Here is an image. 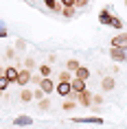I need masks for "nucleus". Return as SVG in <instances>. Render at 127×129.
Instances as JSON below:
<instances>
[{"label": "nucleus", "mask_w": 127, "mask_h": 129, "mask_svg": "<svg viewBox=\"0 0 127 129\" xmlns=\"http://www.w3.org/2000/svg\"><path fill=\"white\" fill-rule=\"evenodd\" d=\"M110 57H112V61H116V63H125L127 61V53L120 50V48H110Z\"/></svg>", "instance_id": "obj_3"}, {"label": "nucleus", "mask_w": 127, "mask_h": 129, "mask_svg": "<svg viewBox=\"0 0 127 129\" xmlns=\"http://www.w3.org/2000/svg\"><path fill=\"white\" fill-rule=\"evenodd\" d=\"M44 5H46L50 11H53V9H57V0H44Z\"/></svg>", "instance_id": "obj_22"}, {"label": "nucleus", "mask_w": 127, "mask_h": 129, "mask_svg": "<svg viewBox=\"0 0 127 129\" xmlns=\"http://www.w3.org/2000/svg\"><path fill=\"white\" fill-rule=\"evenodd\" d=\"M74 79H79V81H88L90 79V70L86 66H79V70L74 72Z\"/></svg>", "instance_id": "obj_12"}, {"label": "nucleus", "mask_w": 127, "mask_h": 129, "mask_svg": "<svg viewBox=\"0 0 127 129\" xmlns=\"http://www.w3.org/2000/svg\"><path fill=\"white\" fill-rule=\"evenodd\" d=\"M88 5V0H74V9H81V7H86Z\"/></svg>", "instance_id": "obj_27"}, {"label": "nucleus", "mask_w": 127, "mask_h": 129, "mask_svg": "<svg viewBox=\"0 0 127 129\" xmlns=\"http://www.w3.org/2000/svg\"><path fill=\"white\" fill-rule=\"evenodd\" d=\"M125 5H127V0H125Z\"/></svg>", "instance_id": "obj_32"}, {"label": "nucleus", "mask_w": 127, "mask_h": 129, "mask_svg": "<svg viewBox=\"0 0 127 129\" xmlns=\"http://www.w3.org/2000/svg\"><path fill=\"white\" fill-rule=\"evenodd\" d=\"M79 66H81V63H79L77 59H68V61H66V70H68V72H77Z\"/></svg>", "instance_id": "obj_14"}, {"label": "nucleus", "mask_w": 127, "mask_h": 129, "mask_svg": "<svg viewBox=\"0 0 127 129\" xmlns=\"http://www.w3.org/2000/svg\"><path fill=\"white\" fill-rule=\"evenodd\" d=\"M55 85H57V83L50 81V77H48V79H42V81H40V90L44 92V94H53V92H55Z\"/></svg>", "instance_id": "obj_6"}, {"label": "nucleus", "mask_w": 127, "mask_h": 129, "mask_svg": "<svg viewBox=\"0 0 127 129\" xmlns=\"http://www.w3.org/2000/svg\"><path fill=\"white\" fill-rule=\"evenodd\" d=\"M9 83H11V81H9L7 77L0 75V90H7V88H9Z\"/></svg>", "instance_id": "obj_20"}, {"label": "nucleus", "mask_w": 127, "mask_h": 129, "mask_svg": "<svg viewBox=\"0 0 127 129\" xmlns=\"http://www.w3.org/2000/svg\"><path fill=\"white\" fill-rule=\"evenodd\" d=\"M112 48H120L127 53V33H118L112 37Z\"/></svg>", "instance_id": "obj_1"}, {"label": "nucleus", "mask_w": 127, "mask_h": 129, "mask_svg": "<svg viewBox=\"0 0 127 129\" xmlns=\"http://www.w3.org/2000/svg\"><path fill=\"white\" fill-rule=\"evenodd\" d=\"M31 79H33V75H31L29 70H20V75H18V85H22V88H24V85H29V83H31Z\"/></svg>", "instance_id": "obj_9"}, {"label": "nucleus", "mask_w": 127, "mask_h": 129, "mask_svg": "<svg viewBox=\"0 0 127 129\" xmlns=\"http://www.w3.org/2000/svg\"><path fill=\"white\" fill-rule=\"evenodd\" d=\"M0 96H2V90H0Z\"/></svg>", "instance_id": "obj_31"}, {"label": "nucleus", "mask_w": 127, "mask_h": 129, "mask_svg": "<svg viewBox=\"0 0 127 129\" xmlns=\"http://www.w3.org/2000/svg\"><path fill=\"white\" fill-rule=\"evenodd\" d=\"M72 122H79V125H103V116H86V118H72Z\"/></svg>", "instance_id": "obj_4"}, {"label": "nucleus", "mask_w": 127, "mask_h": 129, "mask_svg": "<svg viewBox=\"0 0 127 129\" xmlns=\"http://www.w3.org/2000/svg\"><path fill=\"white\" fill-rule=\"evenodd\" d=\"M50 72H53V68H50L48 63H42V66H40V77H42V79H48Z\"/></svg>", "instance_id": "obj_15"}, {"label": "nucleus", "mask_w": 127, "mask_h": 129, "mask_svg": "<svg viewBox=\"0 0 127 129\" xmlns=\"http://www.w3.org/2000/svg\"><path fill=\"white\" fill-rule=\"evenodd\" d=\"M64 7H74V0H61Z\"/></svg>", "instance_id": "obj_29"}, {"label": "nucleus", "mask_w": 127, "mask_h": 129, "mask_svg": "<svg viewBox=\"0 0 127 129\" xmlns=\"http://www.w3.org/2000/svg\"><path fill=\"white\" fill-rule=\"evenodd\" d=\"M24 48H27L24 46V40H18V50H24Z\"/></svg>", "instance_id": "obj_30"}, {"label": "nucleus", "mask_w": 127, "mask_h": 129, "mask_svg": "<svg viewBox=\"0 0 127 129\" xmlns=\"http://www.w3.org/2000/svg\"><path fill=\"white\" fill-rule=\"evenodd\" d=\"M0 37H7V28H5L2 22H0Z\"/></svg>", "instance_id": "obj_28"}, {"label": "nucleus", "mask_w": 127, "mask_h": 129, "mask_svg": "<svg viewBox=\"0 0 127 129\" xmlns=\"http://www.w3.org/2000/svg\"><path fill=\"white\" fill-rule=\"evenodd\" d=\"M70 88H72V94H81V92H86V81H79V79H72L70 81Z\"/></svg>", "instance_id": "obj_10"}, {"label": "nucleus", "mask_w": 127, "mask_h": 129, "mask_svg": "<svg viewBox=\"0 0 127 129\" xmlns=\"http://www.w3.org/2000/svg\"><path fill=\"white\" fill-rule=\"evenodd\" d=\"M61 107L66 109V112H70V109H74V103H72V101H64V105H61Z\"/></svg>", "instance_id": "obj_26"}, {"label": "nucleus", "mask_w": 127, "mask_h": 129, "mask_svg": "<svg viewBox=\"0 0 127 129\" xmlns=\"http://www.w3.org/2000/svg\"><path fill=\"white\" fill-rule=\"evenodd\" d=\"M18 75H20V70L15 68V66H7V68H5V77H7L11 83H18Z\"/></svg>", "instance_id": "obj_8"}, {"label": "nucleus", "mask_w": 127, "mask_h": 129, "mask_svg": "<svg viewBox=\"0 0 127 129\" xmlns=\"http://www.w3.org/2000/svg\"><path fill=\"white\" fill-rule=\"evenodd\" d=\"M13 125H15V127H29V125H33V116H27V114L15 116V118H13Z\"/></svg>", "instance_id": "obj_5"}, {"label": "nucleus", "mask_w": 127, "mask_h": 129, "mask_svg": "<svg viewBox=\"0 0 127 129\" xmlns=\"http://www.w3.org/2000/svg\"><path fill=\"white\" fill-rule=\"evenodd\" d=\"M59 81H72V79H70V72H68V70H64V72L59 75Z\"/></svg>", "instance_id": "obj_23"}, {"label": "nucleus", "mask_w": 127, "mask_h": 129, "mask_svg": "<svg viewBox=\"0 0 127 129\" xmlns=\"http://www.w3.org/2000/svg\"><path fill=\"white\" fill-rule=\"evenodd\" d=\"M33 68H35V61H33V57H27V59H24V70H29V72H31Z\"/></svg>", "instance_id": "obj_18"}, {"label": "nucleus", "mask_w": 127, "mask_h": 129, "mask_svg": "<svg viewBox=\"0 0 127 129\" xmlns=\"http://www.w3.org/2000/svg\"><path fill=\"white\" fill-rule=\"evenodd\" d=\"M112 18H114V15H112V9H110V7L99 13V22H101V24H112Z\"/></svg>", "instance_id": "obj_11"}, {"label": "nucleus", "mask_w": 127, "mask_h": 129, "mask_svg": "<svg viewBox=\"0 0 127 129\" xmlns=\"http://www.w3.org/2000/svg\"><path fill=\"white\" fill-rule=\"evenodd\" d=\"M103 103V94H94L92 96V105H101Z\"/></svg>", "instance_id": "obj_21"}, {"label": "nucleus", "mask_w": 127, "mask_h": 129, "mask_svg": "<svg viewBox=\"0 0 127 129\" xmlns=\"http://www.w3.org/2000/svg\"><path fill=\"white\" fill-rule=\"evenodd\" d=\"M74 11H77L74 7H61V15L64 18H74Z\"/></svg>", "instance_id": "obj_17"}, {"label": "nucleus", "mask_w": 127, "mask_h": 129, "mask_svg": "<svg viewBox=\"0 0 127 129\" xmlns=\"http://www.w3.org/2000/svg\"><path fill=\"white\" fill-rule=\"evenodd\" d=\"M114 85H116L114 77H105V79L101 81V88H103V92H110V90H114Z\"/></svg>", "instance_id": "obj_13"}, {"label": "nucleus", "mask_w": 127, "mask_h": 129, "mask_svg": "<svg viewBox=\"0 0 127 129\" xmlns=\"http://www.w3.org/2000/svg\"><path fill=\"white\" fill-rule=\"evenodd\" d=\"M77 99H79V105H83V107H92V94L90 92H81V94H74Z\"/></svg>", "instance_id": "obj_7"}, {"label": "nucleus", "mask_w": 127, "mask_h": 129, "mask_svg": "<svg viewBox=\"0 0 127 129\" xmlns=\"http://www.w3.org/2000/svg\"><path fill=\"white\" fill-rule=\"evenodd\" d=\"M110 26H114V28H123V22L118 20V18H112V24Z\"/></svg>", "instance_id": "obj_25"}, {"label": "nucleus", "mask_w": 127, "mask_h": 129, "mask_svg": "<svg viewBox=\"0 0 127 129\" xmlns=\"http://www.w3.org/2000/svg\"><path fill=\"white\" fill-rule=\"evenodd\" d=\"M40 109H42V112L50 109V99H42V101H40Z\"/></svg>", "instance_id": "obj_19"}, {"label": "nucleus", "mask_w": 127, "mask_h": 129, "mask_svg": "<svg viewBox=\"0 0 127 129\" xmlns=\"http://www.w3.org/2000/svg\"><path fill=\"white\" fill-rule=\"evenodd\" d=\"M55 92L59 96H64V99H68V96L72 94V88H70V81H59L57 85H55Z\"/></svg>", "instance_id": "obj_2"}, {"label": "nucleus", "mask_w": 127, "mask_h": 129, "mask_svg": "<svg viewBox=\"0 0 127 129\" xmlns=\"http://www.w3.org/2000/svg\"><path fill=\"white\" fill-rule=\"evenodd\" d=\"M33 99H35V101H42V99H44V92H42V90L37 88V90L33 92Z\"/></svg>", "instance_id": "obj_24"}, {"label": "nucleus", "mask_w": 127, "mask_h": 129, "mask_svg": "<svg viewBox=\"0 0 127 129\" xmlns=\"http://www.w3.org/2000/svg\"><path fill=\"white\" fill-rule=\"evenodd\" d=\"M20 101H22V103H29V101H33V92H31V90H22V94H20Z\"/></svg>", "instance_id": "obj_16"}]
</instances>
